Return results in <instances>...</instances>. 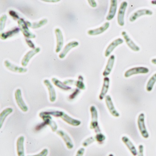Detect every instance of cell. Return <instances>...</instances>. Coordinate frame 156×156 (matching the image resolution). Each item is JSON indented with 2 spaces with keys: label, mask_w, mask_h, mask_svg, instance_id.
<instances>
[{
  "label": "cell",
  "mask_w": 156,
  "mask_h": 156,
  "mask_svg": "<svg viewBox=\"0 0 156 156\" xmlns=\"http://www.w3.org/2000/svg\"><path fill=\"white\" fill-rule=\"evenodd\" d=\"M7 16L6 15H4L2 16L1 18V31L3 30L5 27V23H6V20H7Z\"/></svg>",
  "instance_id": "obj_33"
},
{
  "label": "cell",
  "mask_w": 156,
  "mask_h": 156,
  "mask_svg": "<svg viewBox=\"0 0 156 156\" xmlns=\"http://www.w3.org/2000/svg\"><path fill=\"white\" fill-rule=\"evenodd\" d=\"M89 3L92 7H96L97 6L96 2L94 1H88Z\"/></svg>",
  "instance_id": "obj_40"
},
{
  "label": "cell",
  "mask_w": 156,
  "mask_h": 156,
  "mask_svg": "<svg viewBox=\"0 0 156 156\" xmlns=\"http://www.w3.org/2000/svg\"><path fill=\"white\" fill-rule=\"evenodd\" d=\"M39 116L42 119L45 124L50 126L53 132H55L58 129L57 124L53 120L50 115L46 114L45 112H42L39 114Z\"/></svg>",
  "instance_id": "obj_2"
},
{
  "label": "cell",
  "mask_w": 156,
  "mask_h": 156,
  "mask_svg": "<svg viewBox=\"0 0 156 156\" xmlns=\"http://www.w3.org/2000/svg\"><path fill=\"white\" fill-rule=\"evenodd\" d=\"M108 156H114V155H113V154H109V155Z\"/></svg>",
  "instance_id": "obj_43"
},
{
  "label": "cell",
  "mask_w": 156,
  "mask_h": 156,
  "mask_svg": "<svg viewBox=\"0 0 156 156\" xmlns=\"http://www.w3.org/2000/svg\"><path fill=\"white\" fill-rule=\"evenodd\" d=\"M152 63L154 64H156V59H153L151 60Z\"/></svg>",
  "instance_id": "obj_41"
},
{
  "label": "cell",
  "mask_w": 156,
  "mask_h": 156,
  "mask_svg": "<svg viewBox=\"0 0 156 156\" xmlns=\"http://www.w3.org/2000/svg\"><path fill=\"white\" fill-rule=\"evenodd\" d=\"M144 118H145V116H144V114L142 113L140 114L138 117L137 123H138V128L141 135L144 138L147 139L149 137V134L145 127Z\"/></svg>",
  "instance_id": "obj_4"
},
{
  "label": "cell",
  "mask_w": 156,
  "mask_h": 156,
  "mask_svg": "<svg viewBox=\"0 0 156 156\" xmlns=\"http://www.w3.org/2000/svg\"><path fill=\"white\" fill-rule=\"evenodd\" d=\"M122 34L123 37L124 39L126 41L127 45L132 50L136 51V52H137V51H139L140 50V48H139V47L135 44V43L129 37L126 32L123 31V32H122Z\"/></svg>",
  "instance_id": "obj_19"
},
{
  "label": "cell",
  "mask_w": 156,
  "mask_h": 156,
  "mask_svg": "<svg viewBox=\"0 0 156 156\" xmlns=\"http://www.w3.org/2000/svg\"><path fill=\"white\" fill-rule=\"evenodd\" d=\"M90 111L91 115V122L90 123V129H94L95 132L97 134L101 133V129L98 126V112L95 107L94 105L91 106L90 108Z\"/></svg>",
  "instance_id": "obj_1"
},
{
  "label": "cell",
  "mask_w": 156,
  "mask_h": 156,
  "mask_svg": "<svg viewBox=\"0 0 156 156\" xmlns=\"http://www.w3.org/2000/svg\"><path fill=\"white\" fill-rule=\"evenodd\" d=\"M15 95L16 101L19 108L23 112H27L28 110V108L23 99L21 90L20 89L16 90Z\"/></svg>",
  "instance_id": "obj_5"
},
{
  "label": "cell",
  "mask_w": 156,
  "mask_h": 156,
  "mask_svg": "<svg viewBox=\"0 0 156 156\" xmlns=\"http://www.w3.org/2000/svg\"><path fill=\"white\" fill-rule=\"evenodd\" d=\"M94 138L95 139L96 141H97L98 143L101 144V143H102L103 142H104V141L105 140V136L103 134H102L101 133H98V134H97Z\"/></svg>",
  "instance_id": "obj_31"
},
{
  "label": "cell",
  "mask_w": 156,
  "mask_h": 156,
  "mask_svg": "<svg viewBox=\"0 0 156 156\" xmlns=\"http://www.w3.org/2000/svg\"><path fill=\"white\" fill-rule=\"evenodd\" d=\"M40 50H41V49H40V48H36L35 49H33V50H31L29 52H28L26 54V55L24 56V57H23V59L22 61V66H24V67L27 66L30 59L35 55L39 53Z\"/></svg>",
  "instance_id": "obj_10"
},
{
  "label": "cell",
  "mask_w": 156,
  "mask_h": 156,
  "mask_svg": "<svg viewBox=\"0 0 156 156\" xmlns=\"http://www.w3.org/2000/svg\"><path fill=\"white\" fill-rule=\"evenodd\" d=\"M123 40H122L121 38L116 39L114 41L112 42L105 50V57L109 56L111 53L113 52L115 48L116 47H117L118 45H120V44H122V43H123Z\"/></svg>",
  "instance_id": "obj_17"
},
{
  "label": "cell",
  "mask_w": 156,
  "mask_h": 156,
  "mask_svg": "<svg viewBox=\"0 0 156 156\" xmlns=\"http://www.w3.org/2000/svg\"><path fill=\"white\" fill-rule=\"evenodd\" d=\"M80 92V90H79V89H76L75 90V91H74V92L72 93V94L70 95V96H69V98L70 99H73V98H75L79 94Z\"/></svg>",
  "instance_id": "obj_36"
},
{
  "label": "cell",
  "mask_w": 156,
  "mask_h": 156,
  "mask_svg": "<svg viewBox=\"0 0 156 156\" xmlns=\"http://www.w3.org/2000/svg\"><path fill=\"white\" fill-rule=\"evenodd\" d=\"M110 23L109 22H106L101 27L96 29L91 30H89L88 32V34L90 35H97L100 34H102L103 33L107 30L109 27Z\"/></svg>",
  "instance_id": "obj_20"
},
{
  "label": "cell",
  "mask_w": 156,
  "mask_h": 156,
  "mask_svg": "<svg viewBox=\"0 0 156 156\" xmlns=\"http://www.w3.org/2000/svg\"><path fill=\"white\" fill-rule=\"evenodd\" d=\"M85 150L83 148H81L78 150V151H77V153L76 154V156H83L84 154Z\"/></svg>",
  "instance_id": "obj_39"
},
{
  "label": "cell",
  "mask_w": 156,
  "mask_h": 156,
  "mask_svg": "<svg viewBox=\"0 0 156 156\" xmlns=\"http://www.w3.org/2000/svg\"><path fill=\"white\" fill-rule=\"evenodd\" d=\"M60 118H61L64 122L73 126H78L81 123V121L72 118L71 117L64 113L63 112H62Z\"/></svg>",
  "instance_id": "obj_11"
},
{
  "label": "cell",
  "mask_w": 156,
  "mask_h": 156,
  "mask_svg": "<svg viewBox=\"0 0 156 156\" xmlns=\"http://www.w3.org/2000/svg\"><path fill=\"white\" fill-rule=\"evenodd\" d=\"M122 141L127 146L129 150L130 151L131 153H132L133 156H136L137 155H138V152L137 151L136 147L128 137L125 136H123L122 137Z\"/></svg>",
  "instance_id": "obj_18"
},
{
  "label": "cell",
  "mask_w": 156,
  "mask_h": 156,
  "mask_svg": "<svg viewBox=\"0 0 156 156\" xmlns=\"http://www.w3.org/2000/svg\"><path fill=\"white\" fill-rule=\"evenodd\" d=\"M156 82V73L154 74L153 76L148 81L146 86V90L148 91H151L153 89V86Z\"/></svg>",
  "instance_id": "obj_29"
},
{
  "label": "cell",
  "mask_w": 156,
  "mask_h": 156,
  "mask_svg": "<svg viewBox=\"0 0 156 156\" xmlns=\"http://www.w3.org/2000/svg\"><path fill=\"white\" fill-rule=\"evenodd\" d=\"M4 64L6 68H7L10 71L16 73H26L27 71V69L26 68H22L12 64L11 62L8 61H5L4 62Z\"/></svg>",
  "instance_id": "obj_15"
},
{
  "label": "cell",
  "mask_w": 156,
  "mask_h": 156,
  "mask_svg": "<svg viewBox=\"0 0 156 156\" xmlns=\"http://www.w3.org/2000/svg\"><path fill=\"white\" fill-rule=\"evenodd\" d=\"M149 72V69L148 68L145 67H136L127 70L125 73L124 76L126 77H129L136 74H147Z\"/></svg>",
  "instance_id": "obj_6"
},
{
  "label": "cell",
  "mask_w": 156,
  "mask_h": 156,
  "mask_svg": "<svg viewBox=\"0 0 156 156\" xmlns=\"http://www.w3.org/2000/svg\"><path fill=\"white\" fill-rule=\"evenodd\" d=\"M153 12L149 9H139L134 13L129 18L130 22L135 21L137 18L143 15H152Z\"/></svg>",
  "instance_id": "obj_12"
},
{
  "label": "cell",
  "mask_w": 156,
  "mask_h": 156,
  "mask_svg": "<svg viewBox=\"0 0 156 156\" xmlns=\"http://www.w3.org/2000/svg\"><path fill=\"white\" fill-rule=\"evenodd\" d=\"M127 6H128L127 2H123L121 4L120 9L119 10L117 17L118 23L121 27H123L124 25V19L125 13L126 11Z\"/></svg>",
  "instance_id": "obj_7"
},
{
  "label": "cell",
  "mask_w": 156,
  "mask_h": 156,
  "mask_svg": "<svg viewBox=\"0 0 156 156\" xmlns=\"http://www.w3.org/2000/svg\"><path fill=\"white\" fill-rule=\"evenodd\" d=\"M55 34L57 39V46L56 49V52L58 53L61 51L63 45V35L62 34V31L60 29H56L55 30Z\"/></svg>",
  "instance_id": "obj_13"
},
{
  "label": "cell",
  "mask_w": 156,
  "mask_h": 156,
  "mask_svg": "<svg viewBox=\"0 0 156 156\" xmlns=\"http://www.w3.org/2000/svg\"><path fill=\"white\" fill-rule=\"evenodd\" d=\"M44 83L47 86V88L48 90L49 93L50 101L52 102H54L55 101L56 98L55 90L54 87L51 84L49 80H48V79H45L44 81Z\"/></svg>",
  "instance_id": "obj_14"
},
{
  "label": "cell",
  "mask_w": 156,
  "mask_h": 156,
  "mask_svg": "<svg viewBox=\"0 0 156 156\" xmlns=\"http://www.w3.org/2000/svg\"><path fill=\"white\" fill-rule=\"evenodd\" d=\"M105 101L107 107L110 113L112 114V115L116 117H118L120 116V114L116 110L115 108L114 104H113L112 98L109 95H107L105 97Z\"/></svg>",
  "instance_id": "obj_9"
},
{
  "label": "cell",
  "mask_w": 156,
  "mask_h": 156,
  "mask_svg": "<svg viewBox=\"0 0 156 156\" xmlns=\"http://www.w3.org/2000/svg\"><path fill=\"white\" fill-rule=\"evenodd\" d=\"M9 14L12 16V18L14 20H17L20 19V17L18 16L16 12L13 10H11L9 11Z\"/></svg>",
  "instance_id": "obj_35"
},
{
  "label": "cell",
  "mask_w": 156,
  "mask_h": 156,
  "mask_svg": "<svg viewBox=\"0 0 156 156\" xmlns=\"http://www.w3.org/2000/svg\"><path fill=\"white\" fill-rule=\"evenodd\" d=\"M18 24L20 29L21 30L24 36L27 38H32V39L35 38V35L33 34L32 32H30L28 29V27L27 22L23 20V19L20 18L18 21Z\"/></svg>",
  "instance_id": "obj_3"
},
{
  "label": "cell",
  "mask_w": 156,
  "mask_h": 156,
  "mask_svg": "<svg viewBox=\"0 0 156 156\" xmlns=\"http://www.w3.org/2000/svg\"><path fill=\"white\" fill-rule=\"evenodd\" d=\"M151 4H154V5H156V1H152L151 2Z\"/></svg>",
  "instance_id": "obj_42"
},
{
  "label": "cell",
  "mask_w": 156,
  "mask_h": 156,
  "mask_svg": "<svg viewBox=\"0 0 156 156\" xmlns=\"http://www.w3.org/2000/svg\"><path fill=\"white\" fill-rule=\"evenodd\" d=\"M26 42H27V45H28L30 48H32L33 49L35 48L34 44V43H33L32 41L28 39H26Z\"/></svg>",
  "instance_id": "obj_38"
},
{
  "label": "cell",
  "mask_w": 156,
  "mask_h": 156,
  "mask_svg": "<svg viewBox=\"0 0 156 156\" xmlns=\"http://www.w3.org/2000/svg\"><path fill=\"white\" fill-rule=\"evenodd\" d=\"M83 77L81 76H79L78 77V80L76 81L75 85L79 89L84 90L85 89V84L83 83Z\"/></svg>",
  "instance_id": "obj_30"
},
{
  "label": "cell",
  "mask_w": 156,
  "mask_h": 156,
  "mask_svg": "<svg viewBox=\"0 0 156 156\" xmlns=\"http://www.w3.org/2000/svg\"><path fill=\"white\" fill-rule=\"evenodd\" d=\"M52 82L57 87L64 90H70L71 89V87L67 86L66 84H64L63 83H62L60 80H58L55 78H53L52 79Z\"/></svg>",
  "instance_id": "obj_27"
},
{
  "label": "cell",
  "mask_w": 156,
  "mask_h": 156,
  "mask_svg": "<svg viewBox=\"0 0 156 156\" xmlns=\"http://www.w3.org/2000/svg\"><path fill=\"white\" fill-rule=\"evenodd\" d=\"M115 61V56L114 55H112L108 61V64H107L106 68L105 69L103 73V75L104 76H107L110 74L113 66L114 65V62Z\"/></svg>",
  "instance_id": "obj_22"
},
{
  "label": "cell",
  "mask_w": 156,
  "mask_h": 156,
  "mask_svg": "<svg viewBox=\"0 0 156 156\" xmlns=\"http://www.w3.org/2000/svg\"><path fill=\"white\" fill-rule=\"evenodd\" d=\"M95 140V139L93 136L90 137L89 138H87L83 143V146L84 147H87V146H88L89 145L94 142Z\"/></svg>",
  "instance_id": "obj_32"
},
{
  "label": "cell",
  "mask_w": 156,
  "mask_h": 156,
  "mask_svg": "<svg viewBox=\"0 0 156 156\" xmlns=\"http://www.w3.org/2000/svg\"><path fill=\"white\" fill-rule=\"evenodd\" d=\"M117 8V1L116 0H112L111 1L110 8L109 12L107 17L108 20H113L115 15L116 12Z\"/></svg>",
  "instance_id": "obj_21"
},
{
  "label": "cell",
  "mask_w": 156,
  "mask_h": 156,
  "mask_svg": "<svg viewBox=\"0 0 156 156\" xmlns=\"http://www.w3.org/2000/svg\"><path fill=\"white\" fill-rule=\"evenodd\" d=\"M144 146L142 144L139 145L138 147V150H139V151L138 152V156H144Z\"/></svg>",
  "instance_id": "obj_37"
},
{
  "label": "cell",
  "mask_w": 156,
  "mask_h": 156,
  "mask_svg": "<svg viewBox=\"0 0 156 156\" xmlns=\"http://www.w3.org/2000/svg\"><path fill=\"white\" fill-rule=\"evenodd\" d=\"M13 111V109L11 108H7L5 109L1 113L0 115V127L1 128L2 127V124H3V122L5 121V119L9 114L12 113V112Z\"/></svg>",
  "instance_id": "obj_26"
},
{
  "label": "cell",
  "mask_w": 156,
  "mask_h": 156,
  "mask_svg": "<svg viewBox=\"0 0 156 156\" xmlns=\"http://www.w3.org/2000/svg\"><path fill=\"white\" fill-rule=\"evenodd\" d=\"M110 79L108 77H105L104 79L103 85L101 94L99 95V98L101 101L103 99L108 92L109 87Z\"/></svg>",
  "instance_id": "obj_24"
},
{
  "label": "cell",
  "mask_w": 156,
  "mask_h": 156,
  "mask_svg": "<svg viewBox=\"0 0 156 156\" xmlns=\"http://www.w3.org/2000/svg\"><path fill=\"white\" fill-rule=\"evenodd\" d=\"M48 153V151L47 149H45L43 150L40 153L36 154V155H33V156H47Z\"/></svg>",
  "instance_id": "obj_34"
},
{
  "label": "cell",
  "mask_w": 156,
  "mask_h": 156,
  "mask_svg": "<svg viewBox=\"0 0 156 156\" xmlns=\"http://www.w3.org/2000/svg\"><path fill=\"white\" fill-rule=\"evenodd\" d=\"M57 134L62 138L68 149L70 150L73 149L74 147L73 142L67 133H65L62 130H59L57 131Z\"/></svg>",
  "instance_id": "obj_8"
},
{
  "label": "cell",
  "mask_w": 156,
  "mask_h": 156,
  "mask_svg": "<svg viewBox=\"0 0 156 156\" xmlns=\"http://www.w3.org/2000/svg\"><path fill=\"white\" fill-rule=\"evenodd\" d=\"M24 137L20 136L16 141V151L18 156H25L24 149Z\"/></svg>",
  "instance_id": "obj_16"
},
{
  "label": "cell",
  "mask_w": 156,
  "mask_h": 156,
  "mask_svg": "<svg viewBox=\"0 0 156 156\" xmlns=\"http://www.w3.org/2000/svg\"><path fill=\"white\" fill-rule=\"evenodd\" d=\"M20 32V28L17 27H15L11 30H9L8 32L6 33H2L1 34V39L2 40H5L9 37L13 36L16 34H17Z\"/></svg>",
  "instance_id": "obj_25"
},
{
  "label": "cell",
  "mask_w": 156,
  "mask_h": 156,
  "mask_svg": "<svg viewBox=\"0 0 156 156\" xmlns=\"http://www.w3.org/2000/svg\"><path fill=\"white\" fill-rule=\"evenodd\" d=\"M28 27H30L32 28L33 29L38 28L41 27L42 26H44L45 24L48 23V20L47 19H43L38 22L34 23H31L29 21H26Z\"/></svg>",
  "instance_id": "obj_28"
},
{
  "label": "cell",
  "mask_w": 156,
  "mask_h": 156,
  "mask_svg": "<svg viewBox=\"0 0 156 156\" xmlns=\"http://www.w3.org/2000/svg\"><path fill=\"white\" fill-rule=\"evenodd\" d=\"M78 42L76 41H72L71 42L69 43L65 46L64 48L63 49V51L61 52V54L59 55V57L61 59H63L65 57V56L67 55V53L69 52L71 49L73 48H75V47H76L78 46Z\"/></svg>",
  "instance_id": "obj_23"
}]
</instances>
